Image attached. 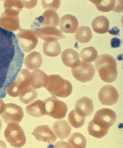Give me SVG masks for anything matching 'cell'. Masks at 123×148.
Listing matches in <instances>:
<instances>
[{"instance_id": "2", "label": "cell", "mask_w": 123, "mask_h": 148, "mask_svg": "<svg viewBox=\"0 0 123 148\" xmlns=\"http://www.w3.org/2000/svg\"><path fill=\"white\" fill-rule=\"evenodd\" d=\"M94 66L102 81L111 83L118 77L117 62L109 54H102L94 60Z\"/></svg>"}, {"instance_id": "8", "label": "cell", "mask_w": 123, "mask_h": 148, "mask_svg": "<svg viewBox=\"0 0 123 148\" xmlns=\"http://www.w3.org/2000/svg\"><path fill=\"white\" fill-rule=\"evenodd\" d=\"M71 73L77 81L80 82H88L93 79L95 69L90 63L80 62L76 67L71 69Z\"/></svg>"}, {"instance_id": "29", "label": "cell", "mask_w": 123, "mask_h": 148, "mask_svg": "<svg viewBox=\"0 0 123 148\" xmlns=\"http://www.w3.org/2000/svg\"><path fill=\"white\" fill-rule=\"evenodd\" d=\"M37 91L35 88H33L32 86H30L29 88H27V90H25L22 93L19 95V100L23 104H30L33 102L37 98Z\"/></svg>"}, {"instance_id": "31", "label": "cell", "mask_w": 123, "mask_h": 148, "mask_svg": "<svg viewBox=\"0 0 123 148\" xmlns=\"http://www.w3.org/2000/svg\"><path fill=\"white\" fill-rule=\"evenodd\" d=\"M80 56L83 62L90 63L94 61L98 58V53L94 48L90 46L83 49L80 52Z\"/></svg>"}, {"instance_id": "9", "label": "cell", "mask_w": 123, "mask_h": 148, "mask_svg": "<svg viewBox=\"0 0 123 148\" xmlns=\"http://www.w3.org/2000/svg\"><path fill=\"white\" fill-rule=\"evenodd\" d=\"M19 13L7 9L0 16V27L7 32H13L20 29Z\"/></svg>"}, {"instance_id": "4", "label": "cell", "mask_w": 123, "mask_h": 148, "mask_svg": "<svg viewBox=\"0 0 123 148\" xmlns=\"http://www.w3.org/2000/svg\"><path fill=\"white\" fill-rule=\"evenodd\" d=\"M30 86H31V73L27 69H22L15 81L7 87L6 94L12 97H17Z\"/></svg>"}, {"instance_id": "36", "label": "cell", "mask_w": 123, "mask_h": 148, "mask_svg": "<svg viewBox=\"0 0 123 148\" xmlns=\"http://www.w3.org/2000/svg\"><path fill=\"white\" fill-rule=\"evenodd\" d=\"M5 108V104L3 103V101L2 100V98L0 97V114H2Z\"/></svg>"}, {"instance_id": "7", "label": "cell", "mask_w": 123, "mask_h": 148, "mask_svg": "<svg viewBox=\"0 0 123 148\" xmlns=\"http://www.w3.org/2000/svg\"><path fill=\"white\" fill-rule=\"evenodd\" d=\"M16 37L18 45L23 52H31L37 45L38 36L31 30L20 29Z\"/></svg>"}, {"instance_id": "22", "label": "cell", "mask_w": 123, "mask_h": 148, "mask_svg": "<svg viewBox=\"0 0 123 148\" xmlns=\"http://www.w3.org/2000/svg\"><path fill=\"white\" fill-rule=\"evenodd\" d=\"M108 129H109V127L103 126L101 124L98 123L96 121H94V119L91 120L88 125L89 134L92 137L96 138H103L108 132Z\"/></svg>"}, {"instance_id": "23", "label": "cell", "mask_w": 123, "mask_h": 148, "mask_svg": "<svg viewBox=\"0 0 123 148\" xmlns=\"http://www.w3.org/2000/svg\"><path fill=\"white\" fill-rule=\"evenodd\" d=\"M92 28L98 34H105L109 28V21L104 16H97L92 21Z\"/></svg>"}, {"instance_id": "13", "label": "cell", "mask_w": 123, "mask_h": 148, "mask_svg": "<svg viewBox=\"0 0 123 148\" xmlns=\"http://www.w3.org/2000/svg\"><path fill=\"white\" fill-rule=\"evenodd\" d=\"M38 37L43 40L44 41L49 40H58L59 39H63L64 36L61 31L55 27H38L35 31Z\"/></svg>"}, {"instance_id": "12", "label": "cell", "mask_w": 123, "mask_h": 148, "mask_svg": "<svg viewBox=\"0 0 123 148\" xmlns=\"http://www.w3.org/2000/svg\"><path fill=\"white\" fill-rule=\"evenodd\" d=\"M117 115L114 111L107 108H103L97 111L93 119L104 127H110L115 123Z\"/></svg>"}, {"instance_id": "11", "label": "cell", "mask_w": 123, "mask_h": 148, "mask_svg": "<svg viewBox=\"0 0 123 148\" xmlns=\"http://www.w3.org/2000/svg\"><path fill=\"white\" fill-rule=\"evenodd\" d=\"M99 100L100 103L104 106H110L116 104L119 99V94L118 90L110 85L103 86L98 94Z\"/></svg>"}, {"instance_id": "5", "label": "cell", "mask_w": 123, "mask_h": 148, "mask_svg": "<svg viewBox=\"0 0 123 148\" xmlns=\"http://www.w3.org/2000/svg\"><path fill=\"white\" fill-rule=\"evenodd\" d=\"M4 137L13 147H22L26 144V135L18 123H8L4 131Z\"/></svg>"}, {"instance_id": "28", "label": "cell", "mask_w": 123, "mask_h": 148, "mask_svg": "<svg viewBox=\"0 0 123 148\" xmlns=\"http://www.w3.org/2000/svg\"><path fill=\"white\" fill-rule=\"evenodd\" d=\"M85 119H86V117L80 114V113L77 112L75 110L71 111L68 114L69 123L72 127H75V128H79V127H82L84 123H85Z\"/></svg>"}, {"instance_id": "20", "label": "cell", "mask_w": 123, "mask_h": 148, "mask_svg": "<svg viewBox=\"0 0 123 148\" xmlns=\"http://www.w3.org/2000/svg\"><path fill=\"white\" fill-rule=\"evenodd\" d=\"M23 63L28 70L39 69L42 64L41 54L38 52H31L27 54L26 58H24Z\"/></svg>"}, {"instance_id": "14", "label": "cell", "mask_w": 123, "mask_h": 148, "mask_svg": "<svg viewBox=\"0 0 123 148\" xmlns=\"http://www.w3.org/2000/svg\"><path fill=\"white\" fill-rule=\"evenodd\" d=\"M36 140L46 143H53L57 140V136L54 131L47 125L37 126L32 132Z\"/></svg>"}, {"instance_id": "18", "label": "cell", "mask_w": 123, "mask_h": 148, "mask_svg": "<svg viewBox=\"0 0 123 148\" xmlns=\"http://www.w3.org/2000/svg\"><path fill=\"white\" fill-rule=\"evenodd\" d=\"M62 61L65 66L73 69L80 63L79 53L72 49H67L62 53Z\"/></svg>"}, {"instance_id": "19", "label": "cell", "mask_w": 123, "mask_h": 148, "mask_svg": "<svg viewBox=\"0 0 123 148\" xmlns=\"http://www.w3.org/2000/svg\"><path fill=\"white\" fill-rule=\"evenodd\" d=\"M53 131L59 139L63 140L69 136L71 131V127L68 122L66 120H58L53 125Z\"/></svg>"}, {"instance_id": "6", "label": "cell", "mask_w": 123, "mask_h": 148, "mask_svg": "<svg viewBox=\"0 0 123 148\" xmlns=\"http://www.w3.org/2000/svg\"><path fill=\"white\" fill-rule=\"evenodd\" d=\"M44 108L46 115L56 119H61L67 113V106L64 102L58 100L55 96H51L44 101Z\"/></svg>"}, {"instance_id": "33", "label": "cell", "mask_w": 123, "mask_h": 148, "mask_svg": "<svg viewBox=\"0 0 123 148\" xmlns=\"http://www.w3.org/2000/svg\"><path fill=\"white\" fill-rule=\"evenodd\" d=\"M42 2V6L45 10H51L55 12L58 10L61 4L60 0H54V1H45L43 0Z\"/></svg>"}, {"instance_id": "10", "label": "cell", "mask_w": 123, "mask_h": 148, "mask_svg": "<svg viewBox=\"0 0 123 148\" xmlns=\"http://www.w3.org/2000/svg\"><path fill=\"white\" fill-rule=\"evenodd\" d=\"M1 116L6 123H18L23 119V110L17 105L7 104Z\"/></svg>"}, {"instance_id": "3", "label": "cell", "mask_w": 123, "mask_h": 148, "mask_svg": "<svg viewBox=\"0 0 123 148\" xmlns=\"http://www.w3.org/2000/svg\"><path fill=\"white\" fill-rule=\"evenodd\" d=\"M43 86L48 92L55 97L65 98L72 92V85L67 80L63 79L59 75H49L45 81Z\"/></svg>"}, {"instance_id": "34", "label": "cell", "mask_w": 123, "mask_h": 148, "mask_svg": "<svg viewBox=\"0 0 123 148\" xmlns=\"http://www.w3.org/2000/svg\"><path fill=\"white\" fill-rule=\"evenodd\" d=\"M23 7L26 8L27 9H31L34 7H35L37 4L36 0H31V1H22Z\"/></svg>"}, {"instance_id": "30", "label": "cell", "mask_w": 123, "mask_h": 148, "mask_svg": "<svg viewBox=\"0 0 123 148\" xmlns=\"http://www.w3.org/2000/svg\"><path fill=\"white\" fill-rule=\"evenodd\" d=\"M92 3H94L97 9L101 12H109V11H113L117 1L114 0H108V1H105V0H90Z\"/></svg>"}, {"instance_id": "37", "label": "cell", "mask_w": 123, "mask_h": 148, "mask_svg": "<svg viewBox=\"0 0 123 148\" xmlns=\"http://www.w3.org/2000/svg\"><path fill=\"white\" fill-rule=\"evenodd\" d=\"M0 147H6L5 143L2 142V141H0Z\"/></svg>"}, {"instance_id": "1", "label": "cell", "mask_w": 123, "mask_h": 148, "mask_svg": "<svg viewBox=\"0 0 123 148\" xmlns=\"http://www.w3.org/2000/svg\"><path fill=\"white\" fill-rule=\"evenodd\" d=\"M24 53L13 32L0 27V97L6 96V89L22 70Z\"/></svg>"}, {"instance_id": "17", "label": "cell", "mask_w": 123, "mask_h": 148, "mask_svg": "<svg viewBox=\"0 0 123 148\" xmlns=\"http://www.w3.org/2000/svg\"><path fill=\"white\" fill-rule=\"evenodd\" d=\"M75 110L85 117L90 116L94 112V104L91 99L83 96L77 100L75 106Z\"/></svg>"}, {"instance_id": "15", "label": "cell", "mask_w": 123, "mask_h": 148, "mask_svg": "<svg viewBox=\"0 0 123 148\" xmlns=\"http://www.w3.org/2000/svg\"><path fill=\"white\" fill-rule=\"evenodd\" d=\"M59 26L61 32L71 34L74 33L78 28V21L75 16L71 14H67L59 20Z\"/></svg>"}, {"instance_id": "32", "label": "cell", "mask_w": 123, "mask_h": 148, "mask_svg": "<svg viewBox=\"0 0 123 148\" xmlns=\"http://www.w3.org/2000/svg\"><path fill=\"white\" fill-rule=\"evenodd\" d=\"M3 7L5 10L8 9V10L14 11L17 13H19L24 8L22 4V1L20 0H6L4 1Z\"/></svg>"}, {"instance_id": "21", "label": "cell", "mask_w": 123, "mask_h": 148, "mask_svg": "<svg viewBox=\"0 0 123 148\" xmlns=\"http://www.w3.org/2000/svg\"><path fill=\"white\" fill-rule=\"evenodd\" d=\"M27 113L31 116L39 118V117L46 115L44 101H35L26 107Z\"/></svg>"}, {"instance_id": "16", "label": "cell", "mask_w": 123, "mask_h": 148, "mask_svg": "<svg viewBox=\"0 0 123 148\" xmlns=\"http://www.w3.org/2000/svg\"><path fill=\"white\" fill-rule=\"evenodd\" d=\"M38 23L43 27H58L59 24V17L58 15L51 10H46L41 16H39L37 19Z\"/></svg>"}, {"instance_id": "26", "label": "cell", "mask_w": 123, "mask_h": 148, "mask_svg": "<svg viewBox=\"0 0 123 148\" xmlns=\"http://www.w3.org/2000/svg\"><path fill=\"white\" fill-rule=\"evenodd\" d=\"M48 76L41 70H34L31 73V86L35 89H38L43 86V84Z\"/></svg>"}, {"instance_id": "35", "label": "cell", "mask_w": 123, "mask_h": 148, "mask_svg": "<svg viewBox=\"0 0 123 148\" xmlns=\"http://www.w3.org/2000/svg\"><path fill=\"white\" fill-rule=\"evenodd\" d=\"M54 147H70L68 143H65L63 142H60V143H58Z\"/></svg>"}, {"instance_id": "27", "label": "cell", "mask_w": 123, "mask_h": 148, "mask_svg": "<svg viewBox=\"0 0 123 148\" xmlns=\"http://www.w3.org/2000/svg\"><path fill=\"white\" fill-rule=\"evenodd\" d=\"M67 143L70 147L85 148L86 147V139L81 133L75 132L70 136Z\"/></svg>"}, {"instance_id": "38", "label": "cell", "mask_w": 123, "mask_h": 148, "mask_svg": "<svg viewBox=\"0 0 123 148\" xmlns=\"http://www.w3.org/2000/svg\"><path fill=\"white\" fill-rule=\"evenodd\" d=\"M1 127H2V122L0 120V130H1Z\"/></svg>"}, {"instance_id": "25", "label": "cell", "mask_w": 123, "mask_h": 148, "mask_svg": "<svg viewBox=\"0 0 123 148\" xmlns=\"http://www.w3.org/2000/svg\"><path fill=\"white\" fill-rule=\"evenodd\" d=\"M92 32L88 27H80L75 31V38L79 43L86 44L89 43L92 39Z\"/></svg>"}, {"instance_id": "24", "label": "cell", "mask_w": 123, "mask_h": 148, "mask_svg": "<svg viewBox=\"0 0 123 148\" xmlns=\"http://www.w3.org/2000/svg\"><path fill=\"white\" fill-rule=\"evenodd\" d=\"M43 51L48 57H56L61 53V46L58 40H49L43 43Z\"/></svg>"}]
</instances>
